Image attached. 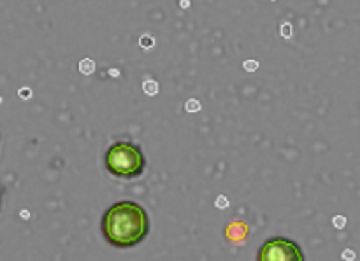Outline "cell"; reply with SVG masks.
Listing matches in <instances>:
<instances>
[{"label":"cell","mask_w":360,"mask_h":261,"mask_svg":"<svg viewBox=\"0 0 360 261\" xmlns=\"http://www.w3.org/2000/svg\"><path fill=\"white\" fill-rule=\"evenodd\" d=\"M101 232L112 248H136L150 234V216L141 203L122 200L102 214Z\"/></svg>","instance_id":"cell-1"},{"label":"cell","mask_w":360,"mask_h":261,"mask_svg":"<svg viewBox=\"0 0 360 261\" xmlns=\"http://www.w3.org/2000/svg\"><path fill=\"white\" fill-rule=\"evenodd\" d=\"M104 165L108 172L120 179H134L143 175L146 160H144L143 149L134 142L111 144L104 154Z\"/></svg>","instance_id":"cell-2"},{"label":"cell","mask_w":360,"mask_h":261,"mask_svg":"<svg viewBox=\"0 0 360 261\" xmlns=\"http://www.w3.org/2000/svg\"><path fill=\"white\" fill-rule=\"evenodd\" d=\"M257 261H306V256L295 241L273 237L260 246Z\"/></svg>","instance_id":"cell-3"},{"label":"cell","mask_w":360,"mask_h":261,"mask_svg":"<svg viewBox=\"0 0 360 261\" xmlns=\"http://www.w3.org/2000/svg\"><path fill=\"white\" fill-rule=\"evenodd\" d=\"M0 206H2V188H0Z\"/></svg>","instance_id":"cell-4"}]
</instances>
